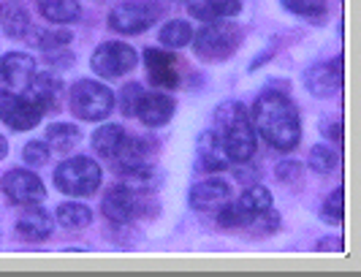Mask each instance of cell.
Instances as JSON below:
<instances>
[{"mask_svg":"<svg viewBox=\"0 0 361 277\" xmlns=\"http://www.w3.org/2000/svg\"><path fill=\"white\" fill-rule=\"evenodd\" d=\"M152 155H155V147H152V142H147V139H136V136H128L123 139V144L117 149V155L111 158V164L117 171H133V168L139 166H149V161H152Z\"/></svg>","mask_w":361,"mask_h":277,"instance_id":"obj_18","label":"cell"},{"mask_svg":"<svg viewBox=\"0 0 361 277\" xmlns=\"http://www.w3.org/2000/svg\"><path fill=\"white\" fill-rule=\"evenodd\" d=\"M54 221L63 228H87L92 223V212L79 202H66L54 209Z\"/></svg>","mask_w":361,"mask_h":277,"instance_id":"obj_26","label":"cell"},{"mask_svg":"<svg viewBox=\"0 0 361 277\" xmlns=\"http://www.w3.org/2000/svg\"><path fill=\"white\" fill-rule=\"evenodd\" d=\"M196 164H199L201 171H223V168H228V155H226V149L220 144V139H217L215 130H204L199 136V158H196Z\"/></svg>","mask_w":361,"mask_h":277,"instance_id":"obj_20","label":"cell"},{"mask_svg":"<svg viewBox=\"0 0 361 277\" xmlns=\"http://www.w3.org/2000/svg\"><path fill=\"white\" fill-rule=\"evenodd\" d=\"M54 231V215L41 209L36 204H27V209L19 215L17 237L25 242H44L49 240Z\"/></svg>","mask_w":361,"mask_h":277,"instance_id":"obj_15","label":"cell"},{"mask_svg":"<svg viewBox=\"0 0 361 277\" xmlns=\"http://www.w3.org/2000/svg\"><path fill=\"white\" fill-rule=\"evenodd\" d=\"M271 209V193L261 185H250L239 202H226L217 209V223L223 228H253L261 215Z\"/></svg>","mask_w":361,"mask_h":277,"instance_id":"obj_4","label":"cell"},{"mask_svg":"<svg viewBox=\"0 0 361 277\" xmlns=\"http://www.w3.org/2000/svg\"><path fill=\"white\" fill-rule=\"evenodd\" d=\"M82 139V130L73 123H54L47 128V142L52 144L57 152H71Z\"/></svg>","mask_w":361,"mask_h":277,"instance_id":"obj_27","label":"cell"},{"mask_svg":"<svg viewBox=\"0 0 361 277\" xmlns=\"http://www.w3.org/2000/svg\"><path fill=\"white\" fill-rule=\"evenodd\" d=\"M277 180L286 185H302L305 180V171H302V164H296V161H283L280 166H277Z\"/></svg>","mask_w":361,"mask_h":277,"instance_id":"obj_34","label":"cell"},{"mask_svg":"<svg viewBox=\"0 0 361 277\" xmlns=\"http://www.w3.org/2000/svg\"><path fill=\"white\" fill-rule=\"evenodd\" d=\"M6 152H8V144H6V139L0 136V158H6Z\"/></svg>","mask_w":361,"mask_h":277,"instance_id":"obj_35","label":"cell"},{"mask_svg":"<svg viewBox=\"0 0 361 277\" xmlns=\"http://www.w3.org/2000/svg\"><path fill=\"white\" fill-rule=\"evenodd\" d=\"M253 128L264 136V142L280 152H290L302 139V125L296 106L283 92L267 90L258 95L253 106Z\"/></svg>","mask_w":361,"mask_h":277,"instance_id":"obj_1","label":"cell"},{"mask_svg":"<svg viewBox=\"0 0 361 277\" xmlns=\"http://www.w3.org/2000/svg\"><path fill=\"white\" fill-rule=\"evenodd\" d=\"M139 63V55L130 44H123V41H106L101 44L95 52H92V71L104 79H117V76H126L136 68Z\"/></svg>","mask_w":361,"mask_h":277,"instance_id":"obj_8","label":"cell"},{"mask_svg":"<svg viewBox=\"0 0 361 277\" xmlns=\"http://www.w3.org/2000/svg\"><path fill=\"white\" fill-rule=\"evenodd\" d=\"M22 158L27 166H47L49 164V147L44 142H27L22 149Z\"/></svg>","mask_w":361,"mask_h":277,"instance_id":"obj_33","label":"cell"},{"mask_svg":"<svg viewBox=\"0 0 361 277\" xmlns=\"http://www.w3.org/2000/svg\"><path fill=\"white\" fill-rule=\"evenodd\" d=\"M142 95H145V87L139 82H128L126 87H123V92H120V109H123L126 117H136V106H139Z\"/></svg>","mask_w":361,"mask_h":277,"instance_id":"obj_32","label":"cell"},{"mask_svg":"<svg viewBox=\"0 0 361 277\" xmlns=\"http://www.w3.org/2000/svg\"><path fill=\"white\" fill-rule=\"evenodd\" d=\"M101 177H104V171H101V166L92 158L76 155V158H68L66 164L57 166L54 185H57L60 193L79 199V196H92L101 187Z\"/></svg>","mask_w":361,"mask_h":277,"instance_id":"obj_5","label":"cell"},{"mask_svg":"<svg viewBox=\"0 0 361 277\" xmlns=\"http://www.w3.org/2000/svg\"><path fill=\"white\" fill-rule=\"evenodd\" d=\"M343 85V66L340 60H324V63H312L305 71V87L315 98H331L337 95Z\"/></svg>","mask_w":361,"mask_h":277,"instance_id":"obj_12","label":"cell"},{"mask_svg":"<svg viewBox=\"0 0 361 277\" xmlns=\"http://www.w3.org/2000/svg\"><path fill=\"white\" fill-rule=\"evenodd\" d=\"M33 44H36L38 49H44V52H52V49H60V47L71 44V33L68 30H38Z\"/></svg>","mask_w":361,"mask_h":277,"instance_id":"obj_30","label":"cell"},{"mask_svg":"<svg viewBox=\"0 0 361 277\" xmlns=\"http://www.w3.org/2000/svg\"><path fill=\"white\" fill-rule=\"evenodd\" d=\"M0 120L11 130H30L38 125L41 114L25 95L14 90H0Z\"/></svg>","mask_w":361,"mask_h":277,"instance_id":"obj_11","label":"cell"},{"mask_svg":"<svg viewBox=\"0 0 361 277\" xmlns=\"http://www.w3.org/2000/svg\"><path fill=\"white\" fill-rule=\"evenodd\" d=\"M310 166L318 174H331L337 168V152L326 144H315L310 149Z\"/></svg>","mask_w":361,"mask_h":277,"instance_id":"obj_29","label":"cell"},{"mask_svg":"<svg viewBox=\"0 0 361 277\" xmlns=\"http://www.w3.org/2000/svg\"><path fill=\"white\" fill-rule=\"evenodd\" d=\"M226 202H231V185L226 180H204L190 190V207L199 212H217Z\"/></svg>","mask_w":361,"mask_h":277,"instance_id":"obj_19","label":"cell"},{"mask_svg":"<svg viewBox=\"0 0 361 277\" xmlns=\"http://www.w3.org/2000/svg\"><path fill=\"white\" fill-rule=\"evenodd\" d=\"M185 3H188V0H185Z\"/></svg>","mask_w":361,"mask_h":277,"instance_id":"obj_36","label":"cell"},{"mask_svg":"<svg viewBox=\"0 0 361 277\" xmlns=\"http://www.w3.org/2000/svg\"><path fill=\"white\" fill-rule=\"evenodd\" d=\"M174 98L166 95V92H145L139 106H136V117L145 123L147 128H161L166 125L171 117H174Z\"/></svg>","mask_w":361,"mask_h":277,"instance_id":"obj_16","label":"cell"},{"mask_svg":"<svg viewBox=\"0 0 361 277\" xmlns=\"http://www.w3.org/2000/svg\"><path fill=\"white\" fill-rule=\"evenodd\" d=\"M215 133L228 161L245 164L255 155V128L239 101H226L215 111Z\"/></svg>","mask_w":361,"mask_h":277,"instance_id":"obj_2","label":"cell"},{"mask_svg":"<svg viewBox=\"0 0 361 277\" xmlns=\"http://www.w3.org/2000/svg\"><path fill=\"white\" fill-rule=\"evenodd\" d=\"M158 14H161V6L155 0H123L111 8L109 27L114 33H123V36L145 33L155 25Z\"/></svg>","mask_w":361,"mask_h":277,"instance_id":"obj_7","label":"cell"},{"mask_svg":"<svg viewBox=\"0 0 361 277\" xmlns=\"http://www.w3.org/2000/svg\"><path fill=\"white\" fill-rule=\"evenodd\" d=\"M321 218L329 226H340L343 223V187H337V190L329 193V199L321 207Z\"/></svg>","mask_w":361,"mask_h":277,"instance_id":"obj_31","label":"cell"},{"mask_svg":"<svg viewBox=\"0 0 361 277\" xmlns=\"http://www.w3.org/2000/svg\"><path fill=\"white\" fill-rule=\"evenodd\" d=\"M193 49L204 63H223L234 55L242 44V27L231 19L207 22L199 33H193Z\"/></svg>","mask_w":361,"mask_h":277,"instance_id":"obj_3","label":"cell"},{"mask_svg":"<svg viewBox=\"0 0 361 277\" xmlns=\"http://www.w3.org/2000/svg\"><path fill=\"white\" fill-rule=\"evenodd\" d=\"M0 187L6 193L8 202L19 204V207H27V204H41L47 199V187L38 180L33 171L27 168H11L3 174Z\"/></svg>","mask_w":361,"mask_h":277,"instance_id":"obj_10","label":"cell"},{"mask_svg":"<svg viewBox=\"0 0 361 277\" xmlns=\"http://www.w3.org/2000/svg\"><path fill=\"white\" fill-rule=\"evenodd\" d=\"M145 193L147 190H136L130 185H111L104 193L101 209L111 223L126 226L145 212Z\"/></svg>","mask_w":361,"mask_h":277,"instance_id":"obj_9","label":"cell"},{"mask_svg":"<svg viewBox=\"0 0 361 277\" xmlns=\"http://www.w3.org/2000/svg\"><path fill=\"white\" fill-rule=\"evenodd\" d=\"M188 8L201 22L234 19L242 11V0H188Z\"/></svg>","mask_w":361,"mask_h":277,"instance_id":"obj_21","label":"cell"},{"mask_svg":"<svg viewBox=\"0 0 361 277\" xmlns=\"http://www.w3.org/2000/svg\"><path fill=\"white\" fill-rule=\"evenodd\" d=\"M0 27L8 38H25V33L30 30V14L25 6H19L14 0L0 6Z\"/></svg>","mask_w":361,"mask_h":277,"instance_id":"obj_22","label":"cell"},{"mask_svg":"<svg viewBox=\"0 0 361 277\" xmlns=\"http://www.w3.org/2000/svg\"><path fill=\"white\" fill-rule=\"evenodd\" d=\"M193 25L190 22H185V19H171V22H166L161 27V44L166 49H182V47H188L190 41H193Z\"/></svg>","mask_w":361,"mask_h":277,"instance_id":"obj_25","label":"cell"},{"mask_svg":"<svg viewBox=\"0 0 361 277\" xmlns=\"http://www.w3.org/2000/svg\"><path fill=\"white\" fill-rule=\"evenodd\" d=\"M174 55L169 49H145V66H147V76H149V85L158 87V90H171L177 87L180 76L174 71Z\"/></svg>","mask_w":361,"mask_h":277,"instance_id":"obj_14","label":"cell"},{"mask_svg":"<svg viewBox=\"0 0 361 277\" xmlns=\"http://www.w3.org/2000/svg\"><path fill=\"white\" fill-rule=\"evenodd\" d=\"M123 139H126V130L123 125H114V123H109V125H101V128L92 133V147L98 149L106 161H111L114 155H117V149L123 144Z\"/></svg>","mask_w":361,"mask_h":277,"instance_id":"obj_24","label":"cell"},{"mask_svg":"<svg viewBox=\"0 0 361 277\" xmlns=\"http://www.w3.org/2000/svg\"><path fill=\"white\" fill-rule=\"evenodd\" d=\"M38 11L49 22L57 25H71L82 17V8H79V0H36Z\"/></svg>","mask_w":361,"mask_h":277,"instance_id":"obj_23","label":"cell"},{"mask_svg":"<svg viewBox=\"0 0 361 277\" xmlns=\"http://www.w3.org/2000/svg\"><path fill=\"white\" fill-rule=\"evenodd\" d=\"M36 76V60L25 52H8L0 57V82L8 85V90L22 92L30 79Z\"/></svg>","mask_w":361,"mask_h":277,"instance_id":"obj_13","label":"cell"},{"mask_svg":"<svg viewBox=\"0 0 361 277\" xmlns=\"http://www.w3.org/2000/svg\"><path fill=\"white\" fill-rule=\"evenodd\" d=\"M280 3L288 8L290 14L312 19V22L324 19V14H326V0H280Z\"/></svg>","mask_w":361,"mask_h":277,"instance_id":"obj_28","label":"cell"},{"mask_svg":"<svg viewBox=\"0 0 361 277\" xmlns=\"http://www.w3.org/2000/svg\"><path fill=\"white\" fill-rule=\"evenodd\" d=\"M60 87L63 82L52 74H36L30 79V85L22 90V95L36 106V111L44 117L47 111L57 109V95H60Z\"/></svg>","mask_w":361,"mask_h":277,"instance_id":"obj_17","label":"cell"},{"mask_svg":"<svg viewBox=\"0 0 361 277\" xmlns=\"http://www.w3.org/2000/svg\"><path fill=\"white\" fill-rule=\"evenodd\" d=\"M114 109V92L95 79H79L71 87V111L79 120H106Z\"/></svg>","mask_w":361,"mask_h":277,"instance_id":"obj_6","label":"cell"}]
</instances>
